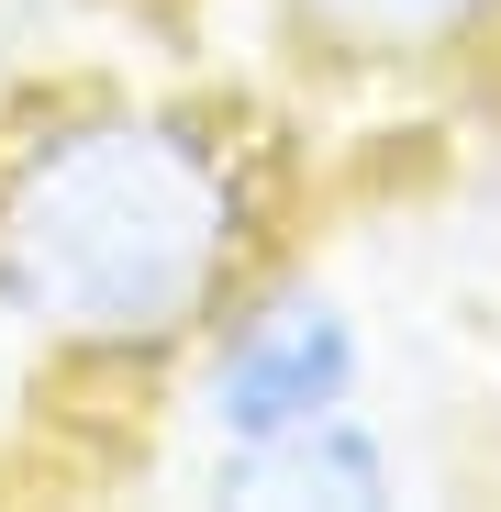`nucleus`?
<instances>
[{
	"instance_id": "f257e3e1",
	"label": "nucleus",
	"mask_w": 501,
	"mask_h": 512,
	"mask_svg": "<svg viewBox=\"0 0 501 512\" xmlns=\"http://www.w3.org/2000/svg\"><path fill=\"white\" fill-rule=\"evenodd\" d=\"M279 167L212 90L45 67L0 90V323L56 379H179L279 268Z\"/></svg>"
},
{
	"instance_id": "f03ea898",
	"label": "nucleus",
	"mask_w": 501,
	"mask_h": 512,
	"mask_svg": "<svg viewBox=\"0 0 501 512\" xmlns=\"http://www.w3.org/2000/svg\"><path fill=\"white\" fill-rule=\"evenodd\" d=\"M368 312L312 279V268H268L223 301V323L179 357L167 401H179V435H190V468L201 457H245V446H279L301 423L368 401Z\"/></svg>"
},
{
	"instance_id": "7ed1b4c3",
	"label": "nucleus",
	"mask_w": 501,
	"mask_h": 512,
	"mask_svg": "<svg viewBox=\"0 0 501 512\" xmlns=\"http://www.w3.org/2000/svg\"><path fill=\"white\" fill-rule=\"evenodd\" d=\"M190 490L201 501H245V512H379V501L412 490V457H401V435L368 401H346V412L301 423V435H279V446L201 457Z\"/></svg>"
},
{
	"instance_id": "20e7f679",
	"label": "nucleus",
	"mask_w": 501,
	"mask_h": 512,
	"mask_svg": "<svg viewBox=\"0 0 501 512\" xmlns=\"http://www.w3.org/2000/svg\"><path fill=\"white\" fill-rule=\"evenodd\" d=\"M268 34L323 78H446L501 45V0H268Z\"/></svg>"
}]
</instances>
